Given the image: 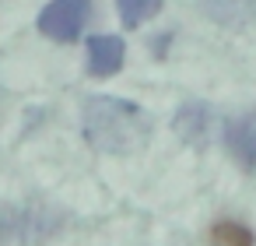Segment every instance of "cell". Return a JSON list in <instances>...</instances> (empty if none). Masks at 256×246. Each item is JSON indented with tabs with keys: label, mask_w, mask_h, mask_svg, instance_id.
<instances>
[{
	"label": "cell",
	"mask_w": 256,
	"mask_h": 246,
	"mask_svg": "<svg viewBox=\"0 0 256 246\" xmlns=\"http://www.w3.org/2000/svg\"><path fill=\"white\" fill-rule=\"evenodd\" d=\"M123 60H126V43L120 36H92L88 39V74L92 78L120 74Z\"/></svg>",
	"instance_id": "8992f818"
},
{
	"label": "cell",
	"mask_w": 256,
	"mask_h": 246,
	"mask_svg": "<svg viewBox=\"0 0 256 246\" xmlns=\"http://www.w3.org/2000/svg\"><path fill=\"white\" fill-rule=\"evenodd\" d=\"M224 148L242 169H256V109L238 113L224 123Z\"/></svg>",
	"instance_id": "277c9868"
},
{
	"label": "cell",
	"mask_w": 256,
	"mask_h": 246,
	"mask_svg": "<svg viewBox=\"0 0 256 246\" xmlns=\"http://www.w3.org/2000/svg\"><path fill=\"white\" fill-rule=\"evenodd\" d=\"M116 11H120L126 29H137L162 11V0H116Z\"/></svg>",
	"instance_id": "9c48e42d"
},
{
	"label": "cell",
	"mask_w": 256,
	"mask_h": 246,
	"mask_svg": "<svg viewBox=\"0 0 256 246\" xmlns=\"http://www.w3.org/2000/svg\"><path fill=\"white\" fill-rule=\"evenodd\" d=\"M81 134L102 155H130L148 141L151 120L137 102L116 95H92L81 113Z\"/></svg>",
	"instance_id": "6da1fadb"
},
{
	"label": "cell",
	"mask_w": 256,
	"mask_h": 246,
	"mask_svg": "<svg viewBox=\"0 0 256 246\" xmlns=\"http://www.w3.org/2000/svg\"><path fill=\"white\" fill-rule=\"evenodd\" d=\"M196 8L224 29H249L256 25V0H196Z\"/></svg>",
	"instance_id": "52a82bcc"
},
{
	"label": "cell",
	"mask_w": 256,
	"mask_h": 246,
	"mask_svg": "<svg viewBox=\"0 0 256 246\" xmlns=\"http://www.w3.org/2000/svg\"><path fill=\"white\" fill-rule=\"evenodd\" d=\"M67 214L39 200H0V246H42L60 235Z\"/></svg>",
	"instance_id": "7a4b0ae2"
},
{
	"label": "cell",
	"mask_w": 256,
	"mask_h": 246,
	"mask_svg": "<svg viewBox=\"0 0 256 246\" xmlns=\"http://www.w3.org/2000/svg\"><path fill=\"white\" fill-rule=\"evenodd\" d=\"M176 134L193 144V148H204L210 141V130H214V109L207 102H182L179 113H176Z\"/></svg>",
	"instance_id": "5b68a950"
},
{
	"label": "cell",
	"mask_w": 256,
	"mask_h": 246,
	"mask_svg": "<svg viewBox=\"0 0 256 246\" xmlns=\"http://www.w3.org/2000/svg\"><path fill=\"white\" fill-rule=\"evenodd\" d=\"M92 18V0H50L39 11V32L53 43H74Z\"/></svg>",
	"instance_id": "3957f363"
},
{
	"label": "cell",
	"mask_w": 256,
	"mask_h": 246,
	"mask_svg": "<svg viewBox=\"0 0 256 246\" xmlns=\"http://www.w3.org/2000/svg\"><path fill=\"white\" fill-rule=\"evenodd\" d=\"M210 246H256V235L249 225L235 218H221L210 225Z\"/></svg>",
	"instance_id": "ba28073f"
}]
</instances>
